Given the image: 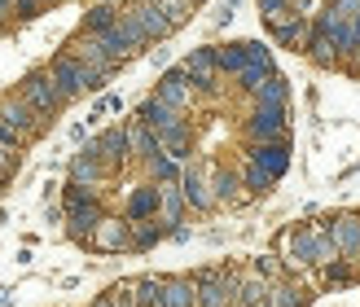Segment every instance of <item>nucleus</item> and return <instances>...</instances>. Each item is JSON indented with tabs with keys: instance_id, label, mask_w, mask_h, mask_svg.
<instances>
[{
	"instance_id": "f257e3e1",
	"label": "nucleus",
	"mask_w": 360,
	"mask_h": 307,
	"mask_svg": "<svg viewBox=\"0 0 360 307\" xmlns=\"http://www.w3.org/2000/svg\"><path fill=\"white\" fill-rule=\"evenodd\" d=\"M22 97L31 101V110H35V115H53V110H58V105L66 101V97H62V88H58V79H53V75H40V70H35V75H27Z\"/></svg>"
},
{
	"instance_id": "f03ea898",
	"label": "nucleus",
	"mask_w": 360,
	"mask_h": 307,
	"mask_svg": "<svg viewBox=\"0 0 360 307\" xmlns=\"http://www.w3.org/2000/svg\"><path fill=\"white\" fill-rule=\"evenodd\" d=\"M53 79H58L62 97L70 101V97H79L84 88H88V79H93V70H88L79 58H58V62H53Z\"/></svg>"
},
{
	"instance_id": "7ed1b4c3",
	"label": "nucleus",
	"mask_w": 360,
	"mask_h": 307,
	"mask_svg": "<svg viewBox=\"0 0 360 307\" xmlns=\"http://www.w3.org/2000/svg\"><path fill=\"white\" fill-rule=\"evenodd\" d=\"M70 211V237H88V233H97V224H101V207H97V197H88V202H79V207H66Z\"/></svg>"
},
{
	"instance_id": "20e7f679",
	"label": "nucleus",
	"mask_w": 360,
	"mask_h": 307,
	"mask_svg": "<svg viewBox=\"0 0 360 307\" xmlns=\"http://www.w3.org/2000/svg\"><path fill=\"white\" fill-rule=\"evenodd\" d=\"M141 123H146L150 132H158V136H163V132H172V128H176L180 119H176V110H172L167 101H158V97H150L146 105H141Z\"/></svg>"
},
{
	"instance_id": "39448f33",
	"label": "nucleus",
	"mask_w": 360,
	"mask_h": 307,
	"mask_svg": "<svg viewBox=\"0 0 360 307\" xmlns=\"http://www.w3.org/2000/svg\"><path fill=\"white\" fill-rule=\"evenodd\" d=\"M158 101H167L172 110H180V105L189 101V75L185 70H167L163 84H158Z\"/></svg>"
},
{
	"instance_id": "423d86ee",
	"label": "nucleus",
	"mask_w": 360,
	"mask_h": 307,
	"mask_svg": "<svg viewBox=\"0 0 360 307\" xmlns=\"http://www.w3.org/2000/svg\"><path fill=\"white\" fill-rule=\"evenodd\" d=\"M215 70H220V62H215V48H198L193 58L185 62V75L189 79H198L202 88H211V79H215Z\"/></svg>"
},
{
	"instance_id": "0eeeda50",
	"label": "nucleus",
	"mask_w": 360,
	"mask_h": 307,
	"mask_svg": "<svg viewBox=\"0 0 360 307\" xmlns=\"http://www.w3.org/2000/svg\"><path fill=\"white\" fill-rule=\"evenodd\" d=\"M31 115H35V110H31L27 101H5V105H0V128L27 136V132H31Z\"/></svg>"
},
{
	"instance_id": "6e6552de",
	"label": "nucleus",
	"mask_w": 360,
	"mask_h": 307,
	"mask_svg": "<svg viewBox=\"0 0 360 307\" xmlns=\"http://www.w3.org/2000/svg\"><path fill=\"white\" fill-rule=\"evenodd\" d=\"M250 132H255L259 141L268 136H281V105H259L255 119H250Z\"/></svg>"
},
{
	"instance_id": "1a4fd4ad",
	"label": "nucleus",
	"mask_w": 360,
	"mask_h": 307,
	"mask_svg": "<svg viewBox=\"0 0 360 307\" xmlns=\"http://www.w3.org/2000/svg\"><path fill=\"white\" fill-rule=\"evenodd\" d=\"M229 290H233V285L220 273H202V294H198V299H202V307H224Z\"/></svg>"
},
{
	"instance_id": "9d476101",
	"label": "nucleus",
	"mask_w": 360,
	"mask_h": 307,
	"mask_svg": "<svg viewBox=\"0 0 360 307\" xmlns=\"http://www.w3.org/2000/svg\"><path fill=\"white\" fill-rule=\"evenodd\" d=\"M136 18H141V27H146V35H150V40H163V35L172 31L167 13L158 9V5H136Z\"/></svg>"
},
{
	"instance_id": "9b49d317",
	"label": "nucleus",
	"mask_w": 360,
	"mask_h": 307,
	"mask_svg": "<svg viewBox=\"0 0 360 307\" xmlns=\"http://www.w3.org/2000/svg\"><path fill=\"white\" fill-rule=\"evenodd\" d=\"M158 202H163V189H136L132 193V202H128V215H132V220H150V215L158 211Z\"/></svg>"
},
{
	"instance_id": "f8f14e48",
	"label": "nucleus",
	"mask_w": 360,
	"mask_h": 307,
	"mask_svg": "<svg viewBox=\"0 0 360 307\" xmlns=\"http://www.w3.org/2000/svg\"><path fill=\"white\" fill-rule=\"evenodd\" d=\"M128 150H132V141H128V132H123V128H110V132L97 136V154L101 158H123Z\"/></svg>"
},
{
	"instance_id": "ddd939ff",
	"label": "nucleus",
	"mask_w": 360,
	"mask_h": 307,
	"mask_svg": "<svg viewBox=\"0 0 360 307\" xmlns=\"http://www.w3.org/2000/svg\"><path fill=\"white\" fill-rule=\"evenodd\" d=\"M70 176H75V185H93V180L101 176V167H97V145H88L75 162H70Z\"/></svg>"
},
{
	"instance_id": "4468645a",
	"label": "nucleus",
	"mask_w": 360,
	"mask_h": 307,
	"mask_svg": "<svg viewBox=\"0 0 360 307\" xmlns=\"http://www.w3.org/2000/svg\"><path fill=\"white\" fill-rule=\"evenodd\" d=\"M215 62H220V70L242 75V70L250 66V53H246V44H224V48H215Z\"/></svg>"
},
{
	"instance_id": "2eb2a0df",
	"label": "nucleus",
	"mask_w": 360,
	"mask_h": 307,
	"mask_svg": "<svg viewBox=\"0 0 360 307\" xmlns=\"http://www.w3.org/2000/svg\"><path fill=\"white\" fill-rule=\"evenodd\" d=\"M115 27H119V9L115 5H97V9H88V18H84V31H97V35L115 31Z\"/></svg>"
},
{
	"instance_id": "dca6fc26",
	"label": "nucleus",
	"mask_w": 360,
	"mask_h": 307,
	"mask_svg": "<svg viewBox=\"0 0 360 307\" xmlns=\"http://www.w3.org/2000/svg\"><path fill=\"white\" fill-rule=\"evenodd\" d=\"M97 246H101V250H119V246H128V224H119V220H101V224H97Z\"/></svg>"
},
{
	"instance_id": "f3484780",
	"label": "nucleus",
	"mask_w": 360,
	"mask_h": 307,
	"mask_svg": "<svg viewBox=\"0 0 360 307\" xmlns=\"http://www.w3.org/2000/svg\"><path fill=\"white\" fill-rule=\"evenodd\" d=\"M285 162H290V158H285V150H281V145H259V150H255V167H264L273 180L285 171Z\"/></svg>"
},
{
	"instance_id": "a211bd4d",
	"label": "nucleus",
	"mask_w": 360,
	"mask_h": 307,
	"mask_svg": "<svg viewBox=\"0 0 360 307\" xmlns=\"http://www.w3.org/2000/svg\"><path fill=\"white\" fill-rule=\"evenodd\" d=\"M193 285L189 281H163V307H193Z\"/></svg>"
},
{
	"instance_id": "6ab92c4d",
	"label": "nucleus",
	"mask_w": 360,
	"mask_h": 307,
	"mask_svg": "<svg viewBox=\"0 0 360 307\" xmlns=\"http://www.w3.org/2000/svg\"><path fill=\"white\" fill-rule=\"evenodd\" d=\"M180 189H185V197H189L193 207H207V202H211V193L202 189V176H198V171H185V180H180Z\"/></svg>"
},
{
	"instance_id": "aec40b11",
	"label": "nucleus",
	"mask_w": 360,
	"mask_h": 307,
	"mask_svg": "<svg viewBox=\"0 0 360 307\" xmlns=\"http://www.w3.org/2000/svg\"><path fill=\"white\" fill-rule=\"evenodd\" d=\"M189 5H193V0H158V9L167 13V22H172V27H180V22L189 18Z\"/></svg>"
},
{
	"instance_id": "412c9836",
	"label": "nucleus",
	"mask_w": 360,
	"mask_h": 307,
	"mask_svg": "<svg viewBox=\"0 0 360 307\" xmlns=\"http://www.w3.org/2000/svg\"><path fill=\"white\" fill-rule=\"evenodd\" d=\"M150 167H154L158 180H176V176H180V167H176V158H172V154H154V158H150Z\"/></svg>"
},
{
	"instance_id": "4be33fe9",
	"label": "nucleus",
	"mask_w": 360,
	"mask_h": 307,
	"mask_svg": "<svg viewBox=\"0 0 360 307\" xmlns=\"http://www.w3.org/2000/svg\"><path fill=\"white\" fill-rule=\"evenodd\" d=\"M259 101H264V105H281V101H285V84L273 75V79H268V84L259 88Z\"/></svg>"
},
{
	"instance_id": "5701e85b",
	"label": "nucleus",
	"mask_w": 360,
	"mask_h": 307,
	"mask_svg": "<svg viewBox=\"0 0 360 307\" xmlns=\"http://www.w3.org/2000/svg\"><path fill=\"white\" fill-rule=\"evenodd\" d=\"M233 193H238V176L220 171V176H215V197H233Z\"/></svg>"
},
{
	"instance_id": "b1692460",
	"label": "nucleus",
	"mask_w": 360,
	"mask_h": 307,
	"mask_svg": "<svg viewBox=\"0 0 360 307\" xmlns=\"http://www.w3.org/2000/svg\"><path fill=\"white\" fill-rule=\"evenodd\" d=\"M246 185H250V189H255V193H264L268 185H273V176H268L264 167H250V171H246Z\"/></svg>"
},
{
	"instance_id": "393cba45",
	"label": "nucleus",
	"mask_w": 360,
	"mask_h": 307,
	"mask_svg": "<svg viewBox=\"0 0 360 307\" xmlns=\"http://www.w3.org/2000/svg\"><path fill=\"white\" fill-rule=\"evenodd\" d=\"M242 303H250V307L264 303V285H259V281H246V285H242Z\"/></svg>"
},
{
	"instance_id": "a878e982",
	"label": "nucleus",
	"mask_w": 360,
	"mask_h": 307,
	"mask_svg": "<svg viewBox=\"0 0 360 307\" xmlns=\"http://www.w3.org/2000/svg\"><path fill=\"white\" fill-rule=\"evenodd\" d=\"M158 237H163V228H158V224H154V228H136V246H141V250H146V246H154Z\"/></svg>"
},
{
	"instance_id": "bb28decb",
	"label": "nucleus",
	"mask_w": 360,
	"mask_h": 307,
	"mask_svg": "<svg viewBox=\"0 0 360 307\" xmlns=\"http://www.w3.org/2000/svg\"><path fill=\"white\" fill-rule=\"evenodd\" d=\"M35 9H40V0H13V13L18 18H35Z\"/></svg>"
},
{
	"instance_id": "cd10ccee",
	"label": "nucleus",
	"mask_w": 360,
	"mask_h": 307,
	"mask_svg": "<svg viewBox=\"0 0 360 307\" xmlns=\"http://www.w3.org/2000/svg\"><path fill=\"white\" fill-rule=\"evenodd\" d=\"M163 202H167V220H176V215H180V193L163 189Z\"/></svg>"
},
{
	"instance_id": "c85d7f7f",
	"label": "nucleus",
	"mask_w": 360,
	"mask_h": 307,
	"mask_svg": "<svg viewBox=\"0 0 360 307\" xmlns=\"http://www.w3.org/2000/svg\"><path fill=\"white\" fill-rule=\"evenodd\" d=\"M9 167H18V154L9 145H0V171H9Z\"/></svg>"
},
{
	"instance_id": "c756f323",
	"label": "nucleus",
	"mask_w": 360,
	"mask_h": 307,
	"mask_svg": "<svg viewBox=\"0 0 360 307\" xmlns=\"http://www.w3.org/2000/svg\"><path fill=\"white\" fill-rule=\"evenodd\" d=\"M259 5H264V13H268V18H277V13L285 9V0H259Z\"/></svg>"
},
{
	"instance_id": "7c9ffc66",
	"label": "nucleus",
	"mask_w": 360,
	"mask_h": 307,
	"mask_svg": "<svg viewBox=\"0 0 360 307\" xmlns=\"http://www.w3.org/2000/svg\"><path fill=\"white\" fill-rule=\"evenodd\" d=\"M93 307H115V294H110V299H97Z\"/></svg>"
}]
</instances>
